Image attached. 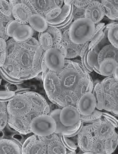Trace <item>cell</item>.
<instances>
[{
    "instance_id": "7dc6e473",
    "label": "cell",
    "mask_w": 118,
    "mask_h": 154,
    "mask_svg": "<svg viewBox=\"0 0 118 154\" xmlns=\"http://www.w3.org/2000/svg\"><path fill=\"white\" fill-rule=\"evenodd\" d=\"M6 41L4 38L0 37V52L6 50Z\"/></svg>"
},
{
    "instance_id": "60d3db41",
    "label": "cell",
    "mask_w": 118,
    "mask_h": 154,
    "mask_svg": "<svg viewBox=\"0 0 118 154\" xmlns=\"http://www.w3.org/2000/svg\"><path fill=\"white\" fill-rule=\"evenodd\" d=\"M16 93L8 90H0V101L8 102L12 100L15 95Z\"/></svg>"
},
{
    "instance_id": "f6af8a7d",
    "label": "cell",
    "mask_w": 118,
    "mask_h": 154,
    "mask_svg": "<svg viewBox=\"0 0 118 154\" xmlns=\"http://www.w3.org/2000/svg\"><path fill=\"white\" fill-rule=\"evenodd\" d=\"M41 69H42V81H43L44 77L46 76L47 72L48 70H49L47 66L46 63L44 62V58H43V61L42 62V64H41Z\"/></svg>"
},
{
    "instance_id": "484cf974",
    "label": "cell",
    "mask_w": 118,
    "mask_h": 154,
    "mask_svg": "<svg viewBox=\"0 0 118 154\" xmlns=\"http://www.w3.org/2000/svg\"><path fill=\"white\" fill-rule=\"evenodd\" d=\"M46 146L47 154H67V149L61 142L59 134H54V137Z\"/></svg>"
},
{
    "instance_id": "83f0119b",
    "label": "cell",
    "mask_w": 118,
    "mask_h": 154,
    "mask_svg": "<svg viewBox=\"0 0 118 154\" xmlns=\"http://www.w3.org/2000/svg\"><path fill=\"white\" fill-rule=\"evenodd\" d=\"M105 9V16L110 20L118 21V1H101Z\"/></svg>"
},
{
    "instance_id": "d6986e66",
    "label": "cell",
    "mask_w": 118,
    "mask_h": 154,
    "mask_svg": "<svg viewBox=\"0 0 118 154\" xmlns=\"http://www.w3.org/2000/svg\"><path fill=\"white\" fill-rule=\"evenodd\" d=\"M61 43L63 44L67 50L66 59H72L78 57L84 45H79L73 42L69 38V29L62 33Z\"/></svg>"
},
{
    "instance_id": "ac0fdd59",
    "label": "cell",
    "mask_w": 118,
    "mask_h": 154,
    "mask_svg": "<svg viewBox=\"0 0 118 154\" xmlns=\"http://www.w3.org/2000/svg\"><path fill=\"white\" fill-rule=\"evenodd\" d=\"M30 122L26 116L14 117L8 115V125L21 134L26 135L31 133L30 127Z\"/></svg>"
},
{
    "instance_id": "603a6c76",
    "label": "cell",
    "mask_w": 118,
    "mask_h": 154,
    "mask_svg": "<svg viewBox=\"0 0 118 154\" xmlns=\"http://www.w3.org/2000/svg\"><path fill=\"white\" fill-rule=\"evenodd\" d=\"M117 68H118V62L110 58L105 59L98 65L100 75L107 77L112 76Z\"/></svg>"
},
{
    "instance_id": "f546056e",
    "label": "cell",
    "mask_w": 118,
    "mask_h": 154,
    "mask_svg": "<svg viewBox=\"0 0 118 154\" xmlns=\"http://www.w3.org/2000/svg\"><path fill=\"white\" fill-rule=\"evenodd\" d=\"M38 38L40 46L43 51H46L53 47L52 38L48 32L39 33Z\"/></svg>"
},
{
    "instance_id": "c3c4849f",
    "label": "cell",
    "mask_w": 118,
    "mask_h": 154,
    "mask_svg": "<svg viewBox=\"0 0 118 154\" xmlns=\"http://www.w3.org/2000/svg\"><path fill=\"white\" fill-rule=\"evenodd\" d=\"M112 76L114 77L115 79L117 81H118V68L115 70L113 74L112 75Z\"/></svg>"
},
{
    "instance_id": "7bdbcfd3",
    "label": "cell",
    "mask_w": 118,
    "mask_h": 154,
    "mask_svg": "<svg viewBox=\"0 0 118 154\" xmlns=\"http://www.w3.org/2000/svg\"><path fill=\"white\" fill-rule=\"evenodd\" d=\"M85 8H77L73 5V21L80 18H85Z\"/></svg>"
},
{
    "instance_id": "7a4b0ae2",
    "label": "cell",
    "mask_w": 118,
    "mask_h": 154,
    "mask_svg": "<svg viewBox=\"0 0 118 154\" xmlns=\"http://www.w3.org/2000/svg\"><path fill=\"white\" fill-rule=\"evenodd\" d=\"M118 81L113 76H108L100 82L104 94L103 109L118 116Z\"/></svg>"
},
{
    "instance_id": "4dcf8cb0",
    "label": "cell",
    "mask_w": 118,
    "mask_h": 154,
    "mask_svg": "<svg viewBox=\"0 0 118 154\" xmlns=\"http://www.w3.org/2000/svg\"><path fill=\"white\" fill-rule=\"evenodd\" d=\"M118 145V135L117 132L110 138L105 140V149L106 154H110L116 150Z\"/></svg>"
},
{
    "instance_id": "8d00e7d4",
    "label": "cell",
    "mask_w": 118,
    "mask_h": 154,
    "mask_svg": "<svg viewBox=\"0 0 118 154\" xmlns=\"http://www.w3.org/2000/svg\"><path fill=\"white\" fill-rule=\"evenodd\" d=\"M14 20L13 16L6 17L0 12V32L2 33L5 37L9 38L6 34V26L10 22Z\"/></svg>"
},
{
    "instance_id": "52a82bcc",
    "label": "cell",
    "mask_w": 118,
    "mask_h": 154,
    "mask_svg": "<svg viewBox=\"0 0 118 154\" xmlns=\"http://www.w3.org/2000/svg\"><path fill=\"white\" fill-rule=\"evenodd\" d=\"M43 82L49 100L54 104L56 105V101L62 92L61 84L57 73L48 70Z\"/></svg>"
},
{
    "instance_id": "ab89813d",
    "label": "cell",
    "mask_w": 118,
    "mask_h": 154,
    "mask_svg": "<svg viewBox=\"0 0 118 154\" xmlns=\"http://www.w3.org/2000/svg\"><path fill=\"white\" fill-rule=\"evenodd\" d=\"M0 75L5 80L7 81L8 83L14 85H21L24 83V81L21 80L16 79V78H12L9 76L2 69V68L0 67Z\"/></svg>"
},
{
    "instance_id": "d4e9b609",
    "label": "cell",
    "mask_w": 118,
    "mask_h": 154,
    "mask_svg": "<svg viewBox=\"0 0 118 154\" xmlns=\"http://www.w3.org/2000/svg\"><path fill=\"white\" fill-rule=\"evenodd\" d=\"M2 69L12 78L18 79L20 77L21 73V67L17 60L14 58L7 56L6 61L5 62Z\"/></svg>"
},
{
    "instance_id": "6da1fadb",
    "label": "cell",
    "mask_w": 118,
    "mask_h": 154,
    "mask_svg": "<svg viewBox=\"0 0 118 154\" xmlns=\"http://www.w3.org/2000/svg\"><path fill=\"white\" fill-rule=\"evenodd\" d=\"M94 26L95 24L87 18L73 21L69 29V38L75 44L84 45L93 36Z\"/></svg>"
},
{
    "instance_id": "ba28073f",
    "label": "cell",
    "mask_w": 118,
    "mask_h": 154,
    "mask_svg": "<svg viewBox=\"0 0 118 154\" xmlns=\"http://www.w3.org/2000/svg\"><path fill=\"white\" fill-rule=\"evenodd\" d=\"M43 58L51 71L58 72L64 67L66 55L57 48L53 47L44 51Z\"/></svg>"
},
{
    "instance_id": "44dd1931",
    "label": "cell",
    "mask_w": 118,
    "mask_h": 154,
    "mask_svg": "<svg viewBox=\"0 0 118 154\" xmlns=\"http://www.w3.org/2000/svg\"><path fill=\"white\" fill-rule=\"evenodd\" d=\"M1 154H22L21 146L14 140L1 139H0Z\"/></svg>"
},
{
    "instance_id": "8992f818",
    "label": "cell",
    "mask_w": 118,
    "mask_h": 154,
    "mask_svg": "<svg viewBox=\"0 0 118 154\" xmlns=\"http://www.w3.org/2000/svg\"><path fill=\"white\" fill-rule=\"evenodd\" d=\"M6 34L17 42L23 43L33 37L34 31L28 24H21L13 20L7 25Z\"/></svg>"
},
{
    "instance_id": "681fc988",
    "label": "cell",
    "mask_w": 118,
    "mask_h": 154,
    "mask_svg": "<svg viewBox=\"0 0 118 154\" xmlns=\"http://www.w3.org/2000/svg\"><path fill=\"white\" fill-rule=\"evenodd\" d=\"M0 37H1L2 38H4V39H5L6 41H7V40L9 38H7V37H5V36L1 32H0Z\"/></svg>"
},
{
    "instance_id": "ee69618b",
    "label": "cell",
    "mask_w": 118,
    "mask_h": 154,
    "mask_svg": "<svg viewBox=\"0 0 118 154\" xmlns=\"http://www.w3.org/2000/svg\"><path fill=\"white\" fill-rule=\"evenodd\" d=\"M92 1H73L72 5L77 8H85Z\"/></svg>"
},
{
    "instance_id": "1f68e13d",
    "label": "cell",
    "mask_w": 118,
    "mask_h": 154,
    "mask_svg": "<svg viewBox=\"0 0 118 154\" xmlns=\"http://www.w3.org/2000/svg\"><path fill=\"white\" fill-rule=\"evenodd\" d=\"M46 32H48L51 36L53 42V47H55L61 43L62 40V32L58 27L48 26Z\"/></svg>"
},
{
    "instance_id": "277c9868",
    "label": "cell",
    "mask_w": 118,
    "mask_h": 154,
    "mask_svg": "<svg viewBox=\"0 0 118 154\" xmlns=\"http://www.w3.org/2000/svg\"><path fill=\"white\" fill-rule=\"evenodd\" d=\"M56 122L49 114H40L32 119L30 123L31 133L39 137L51 135L56 130Z\"/></svg>"
},
{
    "instance_id": "ffe728a7",
    "label": "cell",
    "mask_w": 118,
    "mask_h": 154,
    "mask_svg": "<svg viewBox=\"0 0 118 154\" xmlns=\"http://www.w3.org/2000/svg\"><path fill=\"white\" fill-rule=\"evenodd\" d=\"M37 14L43 16L56 7H62L64 1H30Z\"/></svg>"
},
{
    "instance_id": "8fae6325",
    "label": "cell",
    "mask_w": 118,
    "mask_h": 154,
    "mask_svg": "<svg viewBox=\"0 0 118 154\" xmlns=\"http://www.w3.org/2000/svg\"><path fill=\"white\" fill-rule=\"evenodd\" d=\"M22 154H47V146L35 134L25 140L21 146Z\"/></svg>"
},
{
    "instance_id": "cb8c5ba5",
    "label": "cell",
    "mask_w": 118,
    "mask_h": 154,
    "mask_svg": "<svg viewBox=\"0 0 118 154\" xmlns=\"http://www.w3.org/2000/svg\"><path fill=\"white\" fill-rule=\"evenodd\" d=\"M44 51L38 46L36 48L32 61V71L31 74L27 77V80L36 77L37 75L42 72L41 64L44 56Z\"/></svg>"
},
{
    "instance_id": "5b68a950",
    "label": "cell",
    "mask_w": 118,
    "mask_h": 154,
    "mask_svg": "<svg viewBox=\"0 0 118 154\" xmlns=\"http://www.w3.org/2000/svg\"><path fill=\"white\" fill-rule=\"evenodd\" d=\"M32 109V104L29 97L23 93H16L15 96L7 104L9 115L22 117L29 114Z\"/></svg>"
},
{
    "instance_id": "74e56055",
    "label": "cell",
    "mask_w": 118,
    "mask_h": 154,
    "mask_svg": "<svg viewBox=\"0 0 118 154\" xmlns=\"http://www.w3.org/2000/svg\"><path fill=\"white\" fill-rule=\"evenodd\" d=\"M59 135L61 142L67 150L72 151H76V150L77 149V146L76 145L72 140L69 139V138L67 136L60 135V134Z\"/></svg>"
},
{
    "instance_id": "3957f363",
    "label": "cell",
    "mask_w": 118,
    "mask_h": 154,
    "mask_svg": "<svg viewBox=\"0 0 118 154\" xmlns=\"http://www.w3.org/2000/svg\"><path fill=\"white\" fill-rule=\"evenodd\" d=\"M19 44L18 49L13 54L7 56L14 58L21 67V75L18 79L27 80L32 72L33 57L36 49L30 48L19 43Z\"/></svg>"
},
{
    "instance_id": "9a60e30c",
    "label": "cell",
    "mask_w": 118,
    "mask_h": 154,
    "mask_svg": "<svg viewBox=\"0 0 118 154\" xmlns=\"http://www.w3.org/2000/svg\"><path fill=\"white\" fill-rule=\"evenodd\" d=\"M80 113L75 106L67 105L62 107L59 113L61 123L66 126H72L80 120Z\"/></svg>"
},
{
    "instance_id": "d6a6232c",
    "label": "cell",
    "mask_w": 118,
    "mask_h": 154,
    "mask_svg": "<svg viewBox=\"0 0 118 154\" xmlns=\"http://www.w3.org/2000/svg\"><path fill=\"white\" fill-rule=\"evenodd\" d=\"M107 38L110 44L118 49V24L110 27L107 30Z\"/></svg>"
},
{
    "instance_id": "d590c367",
    "label": "cell",
    "mask_w": 118,
    "mask_h": 154,
    "mask_svg": "<svg viewBox=\"0 0 118 154\" xmlns=\"http://www.w3.org/2000/svg\"><path fill=\"white\" fill-rule=\"evenodd\" d=\"M102 112L100 110L95 109L91 114L86 116L81 115L80 120H81L83 122H87V123H92L94 121L99 119L102 117Z\"/></svg>"
},
{
    "instance_id": "7402d4cb",
    "label": "cell",
    "mask_w": 118,
    "mask_h": 154,
    "mask_svg": "<svg viewBox=\"0 0 118 154\" xmlns=\"http://www.w3.org/2000/svg\"><path fill=\"white\" fill-rule=\"evenodd\" d=\"M28 25L38 33L46 32L48 27V24L43 16L39 14H32L29 20Z\"/></svg>"
},
{
    "instance_id": "f907efd6",
    "label": "cell",
    "mask_w": 118,
    "mask_h": 154,
    "mask_svg": "<svg viewBox=\"0 0 118 154\" xmlns=\"http://www.w3.org/2000/svg\"><path fill=\"white\" fill-rule=\"evenodd\" d=\"M2 81V79H1V78H0V85H1Z\"/></svg>"
},
{
    "instance_id": "7c38bea8",
    "label": "cell",
    "mask_w": 118,
    "mask_h": 154,
    "mask_svg": "<svg viewBox=\"0 0 118 154\" xmlns=\"http://www.w3.org/2000/svg\"><path fill=\"white\" fill-rule=\"evenodd\" d=\"M77 135L78 146L85 154H91L90 152L94 143V136L90 125L83 126Z\"/></svg>"
},
{
    "instance_id": "f35d334b",
    "label": "cell",
    "mask_w": 118,
    "mask_h": 154,
    "mask_svg": "<svg viewBox=\"0 0 118 154\" xmlns=\"http://www.w3.org/2000/svg\"><path fill=\"white\" fill-rule=\"evenodd\" d=\"M0 12L6 17L12 16V7L7 1H0Z\"/></svg>"
},
{
    "instance_id": "9c48e42d",
    "label": "cell",
    "mask_w": 118,
    "mask_h": 154,
    "mask_svg": "<svg viewBox=\"0 0 118 154\" xmlns=\"http://www.w3.org/2000/svg\"><path fill=\"white\" fill-rule=\"evenodd\" d=\"M61 109H56L52 110L49 114L56 122V130L55 134L66 136L68 137H73L76 136L84 126V122L81 120L72 126H66L61 123L59 119V113Z\"/></svg>"
},
{
    "instance_id": "bcb514c9",
    "label": "cell",
    "mask_w": 118,
    "mask_h": 154,
    "mask_svg": "<svg viewBox=\"0 0 118 154\" xmlns=\"http://www.w3.org/2000/svg\"><path fill=\"white\" fill-rule=\"evenodd\" d=\"M7 54L6 50L2 52H0V67H2L6 61Z\"/></svg>"
},
{
    "instance_id": "4316f807",
    "label": "cell",
    "mask_w": 118,
    "mask_h": 154,
    "mask_svg": "<svg viewBox=\"0 0 118 154\" xmlns=\"http://www.w3.org/2000/svg\"><path fill=\"white\" fill-rule=\"evenodd\" d=\"M109 58L114 59L118 62V49L110 44L104 46L98 52L97 58L98 65L103 60Z\"/></svg>"
},
{
    "instance_id": "30bf717a",
    "label": "cell",
    "mask_w": 118,
    "mask_h": 154,
    "mask_svg": "<svg viewBox=\"0 0 118 154\" xmlns=\"http://www.w3.org/2000/svg\"><path fill=\"white\" fill-rule=\"evenodd\" d=\"M90 126L94 137L100 140L110 138L116 132V128L102 117L92 122Z\"/></svg>"
},
{
    "instance_id": "2e32d148",
    "label": "cell",
    "mask_w": 118,
    "mask_h": 154,
    "mask_svg": "<svg viewBox=\"0 0 118 154\" xmlns=\"http://www.w3.org/2000/svg\"><path fill=\"white\" fill-rule=\"evenodd\" d=\"M23 93L29 97L32 104V108L38 110L42 114H49L50 112V107L42 95L30 91H27Z\"/></svg>"
},
{
    "instance_id": "4fadbf2b",
    "label": "cell",
    "mask_w": 118,
    "mask_h": 154,
    "mask_svg": "<svg viewBox=\"0 0 118 154\" xmlns=\"http://www.w3.org/2000/svg\"><path fill=\"white\" fill-rule=\"evenodd\" d=\"M76 107L80 115L86 116L96 109V101L92 92H86L81 95L77 101Z\"/></svg>"
},
{
    "instance_id": "f1b7e54d",
    "label": "cell",
    "mask_w": 118,
    "mask_h": 154,
    "mask_svg": "<svg viewBox=\"0 0 118 154\" xmlns=\"http://www.w3.org/2000/svg\"><path fill=\"white\" fill-rule=\"evenodd\" d=\"M92 93L94 96L96 101V109L101 111L104 108V94L100 83L98 82L94 85Z\"/></svg>"
},
{
    "instance_id": "e575fe53",
    "label": "cell",
    "mask_w": 118,
    "mask_h": 154,
    "mask_svg": "<svg viewBox=\"0 0 118 154\" xmlns=\"http://www.w3.org/2000/svg\"><path fill=\"white\" fill-rule=\"evenodd\" d=\"M91 154H106L105 149V140H100L94 137L93 146Z\"/></svg>"
},
{
    "instance_id": "836d02e7",
    "label": "cell",
    "mask_w": 118,
    "mask_h": 154,
    "mask_svg": "<svg viewBox=\"0 0 118 154\" xmlns=\"http://www.w3.org/2000/svg\"><path fill=\"white\" fill-rule=\"evenodd\" d=\"M7 102L0 101V132L8 123V114L7 110Z\"/></svg>"
},
{
    "instance_id": "5bb4252c",
    "label": "cell",
    "mask_w": 118,
    "mask_h": 154,
    "mask_svg": "<svg viewBox=\"0 0 118 154\" xmlns=\"http://www.w3.org/2000/svg\"><path fill=\"white\" fill-rule=\"evenodd\" d=\"M105 17V9L100 1H92L86 7L85 18L90 19L95 25L101 22Z\"/></svg>"
},
{
    "instance_id": "b9f144b4",
    "label": "cell",
    "mask_w": 118,
    "mask_h": 154,
    "mask_svg": "<svg viewBox=\"0 0 118 154\" xmlns=\"http://www.w3.org/2000/svg\"><path fill=\"white\" fill-rule=\"evenodd\" d=\"M102 118L105 121L110 123L115 128H118V119L114 116H113L107 112H102Z\"/></svg>"
},
{
    "instance_id": "e0dca14e",
    "label": "cell",
    "mask_w": 118,
    "mask_h": 154,
    "mask_svg": "<svg viewBox=\"0 0 118 154\" xmlns=\"http://www.w3.org/2000/svg\"><path fill=\"white\" fill-rule=\"evenodd\" d=\"M32 14V12L23 1H20L19 3L12 7V16L14 20L21 24H28L30 17Z\"/></svg>"
}]
</instances>
